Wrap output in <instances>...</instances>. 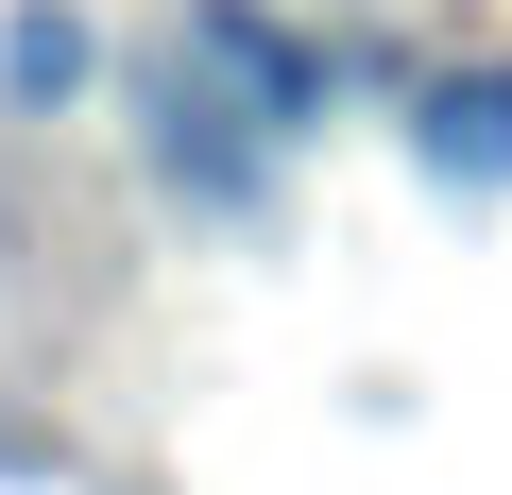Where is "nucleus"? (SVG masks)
<instances>
[{"label": "nucleus", "mask_w": 512, "mask_h": 495, "mask_svg": "<svg viewBox=\"0 0 512 495\" xmlns=\"http://www.w3.org/2000/svg\"><path fill=\"white\" fill-rule=\"evenodd\" d=\"M69 86H86V18H52V0H35V18L0 35V103H69Z\"/></svg>", "instance_id": "20e7f679"}, {"label": "nucleus", "mask_w": 512, "mask_h": 495, "mask_svg": "<svg viewBox=\"0 0 512 495\" xmlns=\"http://www.w3.org/2000/svg\"><path fill=\"white\" fill-rule=\"evenodd\" d=\"M188 35H205L256 103H274V137H291V120H325V52H308V35H274L256 0H188Z\"/></svg>", "instance_id": "7ed1b4c3"}, {"label": "nucleus", "mask_w": 512, "mask_h": 495, "mask_svg": "<svg viewBox=\"0 0 512 495\" xmlns=\"http://www.w3.org/2000/svg\"><path fill=\"white\" fill-rule=\"evenodd\" d=\"M154 171L188 188V205H256L274 188V103H222V86H154Z\"/></svg>", "instance_id": "f257e3e1"}, {"label": "nucleus", "mask_w": 512, "mask_h": 495, "mask_svg": "<svg viewBox=\"0 0 512 495\" xmlns=\"http://www.w3.org/2000/svg\"><path fill=\"white\" fill-rule=\"evenodd\" d=\"M410 154H427L444 188H512V69H444L427 120H410Z\"/></svg>", "instance_id": "f03ea898"}]
</instances>
